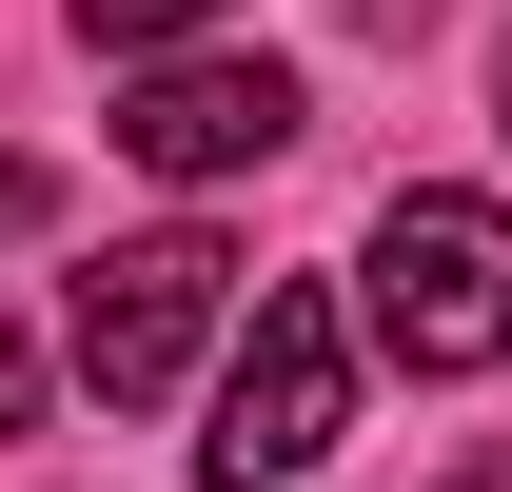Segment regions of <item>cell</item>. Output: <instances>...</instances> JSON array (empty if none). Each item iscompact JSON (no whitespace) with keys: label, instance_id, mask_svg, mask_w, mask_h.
<instances>
[{"label":"cell","instance_id":"obj_8","mask_svg":"<svg viewBox=\"0 0 512 492\" xmlns=\"http://www.w3.org/2000/svg\"><path fill=\"white\" fill-rule=\"evenodd\" d=\"M493 119H512V60H493Z\"/></svg>","mask_w":512,"mask_h":492},{"label":"cell","instance_id":"obj_2","mask_svg":"<svg viewBox=\"0 0 512 492\" xmlns=\"http://www.w3.org/2000/svg\"><path fill=\"white\" fill-rule=\"evenodd\" d=\"M355 414V355H335V296H256L237 374H217V433H197V473L217 492H296Z\"/></svg>","mask_w":512,"mask_h":492},{"label":"cell","instance_id":"obj_7","mask_svg":"<svg viewBox=\"0 0 512 492\" xmlns=\"http://www.w3.org/2000/svg\"><path fill=\"white\" fill-rule=\"evenodd\" d=\"M20 217H40V158H0V237H20Z\"/></svg>","mask_w":512,"mask_h":492},{"label":"cell","instance_id":"obj_1","mask_svg":"<svg viewBox=\"0 0 512 492\" xmlns=\"http://www.w3.org/2000/svg\"><path fill=\"white\" fill-rule=\"evenodd\" d=\"M375 335L414 374H493L512 355V217L493 197H394L375 217Z\"/></svg>","mask_w":512,"mask_h":492},{"label":"cell","instance_id":"obj_4","mask_svg":"<svg viewBox=\"0 0 512 492\" xmlns=\"http://www.w3.org/2000/svg\"><path fill=\"white\" fill-rule=\"evenodd\" d=\"M276 138H296V79H276V60H158L119 99V158H138V178H256Z\"/></svg>","mask_w":512,"mask_h":492},{"label":"cell","instance_id":"obj_3","mask_svg":"<svg viewBox=\"0 0 512 492\" xmlns=\"http://www.w3.org/2000/svg\"><path fill=\"white\" fill-rule=\"evenodd\" d=\"M217 315H237V256L197 237V217H178V237H119L99 276H79V394H99V414H158Z\"/></svg>","mask_w":512,"mask_h":492},{"label":"cell","instance_id":"obj_5","mask_svg":"<svg viewBox=\"0 0 512 492\" xmlns=\"http://www.w3.org/2000/svg\"><path fill=\"white\" fill-rule=\"evenodd\" d=\"M197 20H217V0H79V40H99V60H158V40H197Z\"/></svg>","mask_w":512,"mask_h":492},{"label":"cell","instance_id":"obj_6","mask_svg":"<svg viewBox=\"0 0 512 492\" xmlns=\"http://www.w3.org/2000/svg\"><path fill=\"white\" fill-rule=\"evenodd\" d=\"M40 414V335H20V315H0V433Z\"/></svg>","mask_w":512,"mask_h":492}]
</instances>
